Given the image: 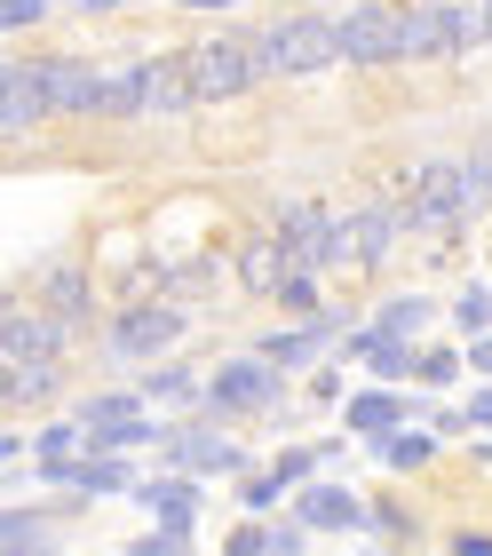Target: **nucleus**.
Returning a JSON list of instances; mask_svg holds the SVG:
<instances>
[{"instance_id":"obj_1","label":"nucleus","mask_w":492,"mask_h":556,"mask_svg":"<svg viewBox=\"0 0 492 556\" xmlns=\"http://www.w3.org/2000/svg\"><path fill=\"white\" fill-rule=\"evenodd\" d=\"M398 191H405V207H413V239H461L477 215H492V191L469 175V151L398 167Z\"/></svg>"},{"instance_id":"obj_2","label":"nucleus","mask_w":492,"mask_h":556,"mask_svg":"<svg viewBox=\"0 0 492 556\" xmlns=\"http://www.w3.org/2000/svg\"><path fill=\"white\" fill-rule=\"evenodd\" d=\"M254 33V64H263V80L294 88V80H318V72L342 64V24L318 16V9H278L263 24H247Z\"/></svg>"},{"instance_id":"obj_3","label":"nucleus","mask_w":492,"mask_h":556,"mask_svg":"<svg viewBox=\"0 0 492 556\" xmlns=\"http://www.w3.org/2000/svg\"><path fill=\"white\" fill-rule=\"evenodd\" d=\"M184 64H191V88L206 112L223 104H247L254 88H263V64H254V33H239V24H206V33L184 40Z\"/></svg>"},{"instance_id":"obj_4","label":"nucleus","mask_w":492,"mask_h":556,"mask_svg":"<svg viewBox=\"0 0 492 556\" xmlns=\"http://www.w3.org/2000/svg\"><path fill=\"white\" fill-rule=\"evenodd\" d=\"M278 397H287V366H270L263 350H239V358H223L206 374V406L215 421H270Z\"/></svg>"},{"instance_id":"obj_5","label":"nucleus","mask_w":492,"mask_h":556,"mask_svg":"<svg viewBox=\"0 0 492 556\" xmlns=\"http://www.w3.org/2000/svg\"><path fill=\"white\" fill-rule=\"evenodd\" d=\"M184 302H167V294H151V302H119L112 326H103V358L112 366H151V358H167L175 342H184Z\"/></svg>"},{"instance_id":"obj_6","label":"nucleus","mask_w":492,"mask_h":556,"mask_svg":"<svg viewBox=\"0 0 492 556\" xmlns=\"http://www.w3.org/2000/svg\"><path fill=\"white\" fill-rule=\"evenodd\" d=\"M88 342V326L80 318H64V311H48V302H16L9 287V311H0V358H72V350Z\"/></svg>"},{"instance_id":"obj_7","label":"nucleus","mask_w":492,"mask_h":556,"mask_svg":"<svg viewBox=\"0 0 492 556\" xmlns=\"http://www.w3.org/2000/svg\"><path fill=\"white\" fill-rule=\"evenodd\" d=\"M333 24H342V64L350 72L405 64L398 56V0H350V9H333Z\"/></svg>"},{"instance_id":"obj_8","label":"nucleus","mask_w":492,"mask_h":556,"mask_svg":"<svg viewBox=\"0 0 492 556\" xmlns=\"http://www.w3.org/2000/svg\"><path fill=\"white\" fill-rule=\"evenodd\" d=\"M230 263H239V294H247V302H278V287H287V278L302 270V263H294V247H287V231H278L270 215L254 223V231H239Z\"/></svg>"},{"instance_id":"obj_9","label":"nucleus","mask_w":492,"mask_h":556,"mask_svg":"<svg viewBox=\"0 0 492 556\" xmlns=\"http://www.w3.org/2000/svg\"><path fill=\"white\" fill-rule=\"evenodd\" d=\"M167 469H191V477H239L247 469V453H239V438H230V421H175L167 429Z\"/></svg>"},{"instance_id":"obj_10","label":"nucleus","mask_w":492,"mask_h":556,"mask_svg":"<svg viewBox=\"0 0 492 556\" xmlns=\"http://www.w3.org/2000/svg\"><path fill=\"white\" fill-rule=\"evenodd\" d=\"M350 223H357V255H366V278L374 270H390L398 263V247L413 239V207H405V191H366L350 207Z\"/></svg>"},{"instance_id":"obj_11","label":"nucleus","mask_w":492,"mask_h":556,"mask_svg":"<svg viewBox=\"0 0 492 556\" xmlns=\"http://www.w3.org/2000/svg\"><path fill=\"white\" fill-rule=\"evenodd\" d=\"M103 80L88 56H40V88H48V119H103Z\"/></svg>"},{"instance_id":"obj_12","label":"nucleus","mask_w":492,"mask_h":556,"mask_svg":"<svg viewBox=\"0 0 492 556\" xmlns=\"http://www.w3.org/2000/svg\"><path fill=\"white\" fill-rule=\"evenodd\" d=\"M48 119V88H40V56H9V72H0V136H9V151L33 143V128Z\"/></svg>"},{"instance_id":"obj_13","label":"nucleus","mask_w":492,"mask_h":556,"mask_svg":"<svg viewBox=\"0 0 492 556\" xmlns=\"http://www.w3.org/2000/svg\"><path fill=\"white\" fill-rule=\"evenodd\" d=\"M223 294H239V263L215 255V247H199V255H175V263H167V302L199 311V302H223Z\"/></svg>"},{"instance_id":"obj_14","label":"nucleus","mask_w":492,"mask_h":556,"mask_svg":"<svg viewBox=\"0 0 492 556\" xmlns=\"http://www.w3.org/2000/svg\"><path fill=\"white\" fill-rule=\"evenodd\" d=\"M136 80H143V119L199 112V88H191V64H184V48H175V56H136Z\"/></svg>"},{"instance_id":"obj_15","label":"nucleus","mask_w":492,"mask_h":556,"mask_svg":"<svg viewBox=\"0 0 492 556\" xmlns=\"http://www.w3.org/2000/svg\"><path fill=\"white\" fill-rule=\"evenodd\" d=\"M398 56L405 64H453V33L437 0H398Z\"/></svg>"},{"instance_id":"obj_16","label":"nucleus","mask_w":492,"mask_h":556,"mask_svg":"<svg viewBox=\"0 0 492 556\" xmlns=\"http://www.w3.org/2000/svg\"><path fill=\"white\" fill-rule=\"evenodd\" d=\"M136 509H151L160 525H184V533H199L206 493H199L191 469H167V477H136Z\"/></svg>"},{"instance_id":"obj_17","label":"nucleus","mask_w":492,"mask_h":556,"mask_svg":"<svg viewBox=\"0 0 492 556\" xmlns=\"http://www.w3.org/2000/svg\"><path fill=\"white\" fill-rule=\"evenodd\" d=\"M33 294L48 302V311L96 326V270H88V255H80V263H40V270H33Z\"/></svg>"},{"instance_id":"obj_18","label":"nucleus","mask_w":492,"mask_h":556,"mask_svg":"<svg viewBox=\"0 0 492 556\" xmlns=\"http://www.w3.org/2000/svg\"><path fill=\"white\" fill-rule=\"evenodd\" d=\"M56 485H72L80 501H112V493H136V469H127V453H119V445H88L80 462H64Z\"/></svg>"},{"instance_id":"obj_19","label":"nucleus","mask_w":492,"mask_h":556,"mask_svg":"<svg viewBox=\"0 0 492 556\" xmlns=\"http://www.w3.org/2000/svg\"><path fill=\"white\" fill-rule=\"evenodd\" d=\"M342 421L357 429V438H390V429H405V421H413V397H405L398 382L350 390V397H342Z\"/></svg>"},{"instance_id":"obj_20","label":"nucleus","mask_w":492,"mask_h":556,"mask_svg":"<svg viewBox=\"0 0 492 556\" xmlns=\"http://www.w3.org/2000/svg\"><path fill=\"white\" fill-rule=\"evenodd\" d=\"M56 390H64V358H9V374H0L9 414H40Z\"/></svg>"},{"instance_id":"obj_21","label":"nucleus","mask_w":492,"mask_h":556,"mask_svg":"<svg viewBox=\"0 0 492 556\" xmlns=\"http://www.w3.org/2000/svg\"><path fill=\"white\" fill-rule=\"evenodd\" d=\"M294 517L310 525V533H366V501H357L350 485H310L294 501Z\"/></svg>"},{"instance_id":"obj_22","label":"nucleus","mask_w":492,"mask_h":556,"mask_svg":"<svg viewBox=\"0 0 492 556\" xmlns=\"http://www.w3.org/2000/svg\"><path fill=\"white\" fill-rule=\"evenodd\" d=\"M136 390L151 397V406H206V374L199 366H160V358H151V366H136Z\"/></svg>"},{"instance_id":"obj_23","label":"nucleus","mask_w":492,"mask_h":556,"mask_svg":"<svg viewBox=\"0 0 492 556\" xmlns=\"http://www.w3.org/2000/svg\"><path fill=\"white\" fill-rule=\"evenodd\" d=\"M374 453L390 477H421L437 462V429H390V438H374Z\"/></svg>"},{"instance_id":"obj_24","label":"nucleus","mask_w":492,"mask_h":556,"mask_svg":"<svg viewBox=\"0 0 492 556\" xmlns=\"http://www.w3.org/2000/svg\"><path fill=\"white\" fill-rule=\"evenodd\" d=\"M437 9H445V33H453V64L492 48V9L484 0H437Z\"/></svg>"},{"instance_id":"obj_25","label":"nucleus","mask_w":492,"mask_h":556,"mask_svg":"<svg viewBox=\"0 0 492 556\" xmlns=\"http://www.w3.org/2000/svg\"><path fill=\"white\" fill-rule=\"evenodd\" d=\"M366 533L381 548H413L421 541V509H413V501H366Z\"/></svg>"},{"instance_id":"obj_26","label":"nucleus","mask_w":492,"mask_h":556,"mask_svg":"<svg viewBox=\"0 0 492 556\" xmlns=\"http://www.w3.org/2000/svg\"><path fill=\"white\" fill-rule=\"evenodd\" d=\"M429 318H437V302H429V294H390V302L374 311V326H381V334H398V342H413Z\"/></svg>"},{"instance_id":"obj_27","label":"nucleus","mask_w":492,"mask_h":556,"mask_svg":"<svg viewBox=\"0 0 492 556\" xmlns=\"http://www.w3.org/2000/svg\"><path fill=\"white\" fill-rule=\"evenodd\" d=\"M103 119H119V128H136V119H143V80H136V64H119L112 80H103Z\"/></svg>"},{"instance_id":"obj_28","label":"nucleus","mask_w":492,"mask_h":556,"mask_svg":"<svg viewBox=\"0 0 492 556\" xmlns=\"http://www.w3.org/2000/svg\"><path fill=\"white\" fill-rule=\"evenodd\" d=\"M143 406H151L143 390H88V397H80V421L103 429V421H127V414H143Z\"/></svg>"},{"instance_id":"obj_29","label":"nucleus","mask_w":492,"mask_h":556,"mask_svg":"<svg viewBox=\"0 0 492 556\" xmlns=\"http://www.w3.org/2000/svg\"><path fill=\"white\" fill-rule=\"evenodd\" d=\"M270 311H294V318H318L326 311V270H294L287 287H278V302Z\"/></svg>"},{"instance_id":"obj_30","label":"nucleus","mask_w":492,"mask_h":556,"mask_svg":"<svg viewBox=\"0 0 492 556\" xmlns=\"http://www.w3.org/2000/svg\"><path fill=\"white\" fill-rule=\"evenodd\" d=\"M0 548H48V509H16L9 501V517H0Z\"/></svg>"},{"instance_id":"obj_31","label":"nucleus","mask_w":492,"mask_h":556,"mask_svg":"<svg viewBox=\"0 0 492 556\" xmlns=\"http://www.w3.org/2000/svg\"><path fill=\"white\" fill-rule=\"evenodd\" d=\"M413 382H421V390H453L461 382V350L453 342H429L421 358H413Z\"/></svg>"},{"instance_id":"obj_32","label":"nucleus","mask_w":492,"mask_h":556,"mask_svg":"<svg viewBox=\"0 0 492 556\" xmlns=\"http://www.w3.org/2000/svg\"><path fill=\"white\" fill-rule=\"evenodd\" d=\"M453 326L461 334H492V287H461L453 294Z\"/></svg>"},{"instance_id":"obj_33","label":"nucleus","mask_w":492,"mask_h":556,"mask_svg":"<svg viewBox=\"0 0 492 556\" xmlns=\"http://www.w3.org/2000/svg\"><path fill=\"white\" fill-rule=\"evenodd\" d=\"M199 533H184V525H160V533H136L127 541V556H184Z\"/></svg>"},{"instance_id":"obj_34","label":"nucleus","mask_w":492,"mask_h":556,"mask_svg":"<svg viewBox=\"0 0 492 556\" xmlns=\"http://www.w3.org/2000/svg\"><path fill=\"white\" fill-rule=\"evenodd\" d=\"M342 366H310V406H318V414H333V406H342Z\"/></svg>"},{"instance_id":"obj_35","label":"nucleus","mask_w":492,"mask_h":556,"mask_svg":"<svg viewBox=\"0 0 492 556\" xmlns=\"http://www.w3.org/2000/svg\"><path fill=\"white\" fill-rule=\"evenodd\" d=\"M0 24H9V40H16V33H40V24H48V0H0Z\"/></svg>"},{"instance_id":"obj_36","label":"nucleus","mask_w":492,"mask_h":556,"mask_svg":"<svg viewBox=\"0 0 492 556\" xmlns=\"http://www.w3.org/2000/svg\"><path fill=\"white\" fill-rule=\"evenodd\" d=\"M239 493H247V509H278V501H287L294 485H287V477H278V469H270V477H247V485H239Z\"/></svg>"},{"instance_id":"obj_37","label":"nucleus","mask_w":492,"mask_h":556,"mask_svg":"<svg viewBox=\"0 0 492 556\" xmlns=\"http://www.w3.org/2000/svg\"><path fill=\"white\" fill-rule=\"evenodd\" d=\"M310 541H318V533H310L302 517H294V525H270V556H302Z\"/></svg>"},{"instance_id":"obj_38","label":"nucleus","mask_w":492,"mask_h":556,"mask_svg":"<svg viewBox=\"0 0 492 556\" xmlns=\"http://www.w3.org/2000/svg\"><path fill=\"white\" fill-rule=\"evenodd\" d=\"M223 548H230V556H270V525H239Z\"/></svg>"},{"instance_id":"obj_39","label":"nucleus","mask_w":492,"mask_h":556,"mask_svg":"<svg viewBox=\"0 0 492 556\" xmlns=\"http://www.w3.org/2000/svg\"><path fill=\"white\" fill-rule=\"evenodd\" d=\"M469 175L492 191V136H477V143H469Z\"/></svg>"},{"instance_id":"obj_40","label":"nucleus","mask_w":492,"mask_h":556,"mask_svg":"<svg viewBox=\"0 0 492 556\" xmlns=\"http://www.w3.org/2000/svg\"><path fill=\"white\" fill-rule=\"evenodd\" d=\"M469 366H477V374H492V334H469Z\"/></svg>"},{"instance_id":"obj_41","label":"nucleus","mask_w":492,"mask_h":556,"mask_svg":"<svg viewBox=\"0 0 492 556\" xmlns=\"http://www.w3.org/2000/svg\"><path fill=\"white\" fill-rule=\"evenodd\" d=\"M72 9H80V16H119L127 0H72Z\"/></svg>"},{"instance_id":"obj_42","label":"nucleus","mask_w":492,"mask_h":556,"mask_svg":"<svg viewBox=\"0 0 492 556\" xmlns=\"http://www.w3.org/2000/svg\"><path fill=\"white\" fill-rule=\"evenodd\" d=\"M469 421H477V429H492V390H477V397H469Z\"/></svg>"},{"instance_id":"obj_43","label":"nucleus","mask_w":492,"mask_h":556,"mask_svg":"<svg viewBox=\"0 0 492 556\" xmlns=\"http://www.w3.org/2000/svg\"><path fill=\"white\" fill-rule=\"evenodd\" d=\"M191 16H223V9H239V0H184Z\"/></svg>"},{"instance_id":"obj_44","label":"nucleus","mask_w":492,"mask_h":556,"mask_svg":"<svg viewBox=\"0 0 492 556\" xmlns=\"http://www.w3.org/2000/svg\"><path fill=\"white\" fill-rule=\"evenodd\" d=\"M469 469H477L484 485H492V445H477V453H469Z\"/></svg>"},{"instance_id":"obj_45","label":"nucleus","mask_w":492,"mask_h":556,"mask_svg":"<svg viewBox=\"0 0 492 556\" xmlns=\"http://www.w3.org/2000/svg\"><path fill=\"white\" fill-rule=\"evenodd\" d=\"M484 9H492V0H484Z\"/></svg>"}]
</instances>
